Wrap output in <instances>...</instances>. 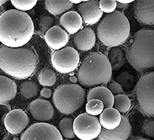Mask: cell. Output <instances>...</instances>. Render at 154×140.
<instances>
[{
    "label": "cell",
    "mask_w": 154,
    "mask_h": 140,
    "mask_svg": "<svg viewBox=\"0 0 154 140\" xmlns=\"http://www.w3.org/2000/svg\"><path fill=\"white\" fill-rule=\"evenodd\" d=\"M107 88L110 91L112 94L114 95L125 94L122 87L116 81H112L108 85Z\"/></svg>",
    "instance_id": "cell-33"
},
{
    "label": "cell",
    "mask_w": 154,
    "mask_h": 140,
    "mask_svg": "<svg viewBox=\"0 0 154 140\" xmlns=\"http://www.w3.org/2000/svg\"><path fill=\"white\" fill-rule=\"evenodd\" d=\"M29 123L27 115L20 109L11 110L6 115L4 123L6 130L13 135L20 134Z\"/></svg>",
    "instance_id": "cell-11"
},
{
    "label": "cell",
    "mask_w": 154,
    "mask_h": 140,
    "mask_svg": "<svg viewBox=\"0 0 154 140\" xmlns=\"http://www.w3.org/2000/svg\"><path fill=\"white\" fill-rule=\"evenodd\" d=\"M17 92L15 82L7 76L0 75V104H6L12 100Z\"/></svg>",
    "instance_id": "cell-20"
},
{
    "label": "cell",
    "mask_w": 154,
    "mask_h": 140,
    "mask_svg": "<svg viewBox=\"0 0 154 140\" xmlns=\"http://www.w3.org/2000/svg\"><path fill=\"white\" fill-rule=\"evenodd\" d=\"M40 95L43 98L48 99L51 96L52 91L50 89L44 88L41 91Z\"/></svg>",
    "instance_id": "cell-35"
},
{
    "label": "cell",
    "mask_w": 154,
    "mask_h": 140,
    "mask_svg": "<svg viewBox=\"0 0 154 140\" xmlns=\"http://www.w3.org/2000/svg\"><path fill=\"white\" fill-rule=\"evenodd\" d=\"M34 32L33 21L25 12L9 10L0 16V42L5 46L22 47L31 40Z\"/></svg>",
    "instance_id": "cell-1"
},
{
    "label": "cell",
    "mask_w": 154,
    "mask_h": 140,
    "mask_svg": "<svg viewBox=\"0 0 154 140\" xmlns=\"http://www.w3.org/2000/svg\"><path fill=\"white\" fill-rule=\"evenodd\" d=\"M70 2H72V4H80L82 1H80V0H71L69 1Z\"/></svg>",
    "instance_id": "cell-38"
},
{
    "label": "cell",
    "mask_w": 154,
    "mask_h": 140,
    "mask_svg": "<svg viewBox=\"0 0 154 140\" xmlns=\"http://www.w3.org/2000/svg\"><path fill=\"white\" fill-rule=\"evenodd\" d=\"M73 119L65 118L61 120L59 123V129L62 136L67 139H73L76 137L73 129Z\"/></svg>",
    "instance_id": "cell-24"
},
{
    "label": "cell",
    "mask_w": 154,
    "mask_h": 140,
    "mask_svg": "<svg viewBox=\"0 0 154 140\" xmlns=\"http://www.w3.org/2000/svg\"><path fill=\"white\" fill-rule=\"evenodd\" d=\"M51 61L53 66L57 71L61 74H68L78 68L79 56L76 50L69 46L54 51Z\"/></svg>",
    "instance_id": "cell-9"
},
{
    "label": "cell",
    "mask_w": 154,
    "mask_h": 140,
    "mask_svg": "<svg viewBox=\"0 0 154 140\" xmlns=\"http://www.w3.org/2000/svg\"><path fill=\"white\" fill-rule=\"evenodd\" d=\"M75 135L80 140H93L98 137L102 129L99 120L96 116L86 113L79 115L73 123Z\"/></svg>",
    "instance_id": "cell-8"
},
{
    "label": "cell",
    "mask_w": 154,
    "mask_h": 140,
    "mask_svg": "<svg viewBox=\"0 0 154 140\" xmlns=\"http://www.w3.org/2000/svg\"><path fill=\"white\" fill-rule=\"evenodd\" d=\"M92 99L101 101L104 105V109L112 107L114 96L106 87L98 86L90 89L87 96V102Z\"/></svg>",
    "instance_id": "cell-21"
},
{
    "label": "cell",
    "mask_w": 154,
    "mask_h": 140,
    "mask_svg": "<svg viewBox=\"0 0 154 140\" xmlns=\"http://www.w3.org/2000/svg\"><path fill=\"white\" fill-rule=\"evenodd\" d=\"M96 36L94 32L89 27H85L78 31L73 38V43L78 50L88 51L94 46Z\"/></svg>",
    "instance_id": "cell-17"
},
{
    "label": "cell",
    "mask_w": 154,
    "mask_h": 140,
    "mask_svg": "<svg viewBox=\"0 0 154 140\" xmlns=\"http://www.w3.org/2000/svg\"><path fill=\"white\" fill-rule=\"evenodd\" d=\"M131 103L129 98L124 94L114 97L113 106L120 113H126L131 108Z\"/></svg>",
    "instance_id": "cell-25"
},
{
    "label": "cell",
    "mask_w": 154,
    "mask_h": 140,
    "mask_svg": "<svg viewBox=\"0 0 154 140\" xmlns=\"http://www.w3.org/2000/svg\"><path fill=\"white\" fill-rule=\"evenodd\" d=\"M143 130L145 133L150 137H154V122L153 120L148 121L143 126Z\"/></svg>",
    "instance_id": "cell-34"
},
{
    "label": "cell",
    "mask_w": 154,
    "mask_h": 140,
    "mask_svg": "<svg viewBox=\"0 0 154 140\" xmlns=\"http://www.w3.org/2000/svg\"><path fill=\"white\" fill-rule=\"evenodd\" d=\"M20 140H63L60 132L49 123H37L31 126L23 134Z\"/></svg>",
    "instance_id": "cell-10"
},
{
    "label": "cell",
    "mask_w": 154,
    "mask_h": 140,
    "mask_svg": "<svg viewBox=\"0 0 154 140\" xmlns=\"http://www.w3.org/2000/svg\"><path fill=\"white\" fill-rule=\"evenodd\" d=\"M60 24L70 34L76 33L82 26V19L79 13L74 11H69L64 13L61 17Z\"/></svg>",
    "instance_id": "cell-18"
},
{
    "label": "cell",
    "mask_w": 154,
    "mask_h": 140,
    "mask_svg": "<svg viewBox=\"0 0 154 140\" xmlns=\"http://www.w3.org/2000/svg\"><path fill=\"white\" fill-rule=\"evenodd\" d=\"M154 72L142 75L137 83L135 93L140 108L144 114L149 117L154 115Z\"/></svg>",
    "instance_id": "cell-7"
},
{
    "label": "cell",
    "mask_w": 154,
    "mask_h": 140,
    "mask_svg": "<svg viewBox=\"0 0 154 140\" xmlns=\"http://www.w3.org/2000/svg\"><path fill=\"white\" fill-rule=\"evenodd\" d=\"M130 24L122 12L115 10L107 14L99 24L97 36L106 46L115 47L123 44L129 36Z\"/></svg>",
    "instance_id": "cell-5"
},
{
    "label": "cell",
    "mask_w": 154,
    "mask_h": 140,
    "mask_svg": "<svg viewBox=\"0 0 154 140\" xmlns=\"http://www.w3.org/2000/svg\"><path fill=\"white\" fill-rule=\"evenodd\" d=\"M125 58L122 51L119 48L113 47L109 50L108 59L111 65L121 63Z\"/></svg>",
    "instance_id": "cell-30"
},
{
    "label": "cell",
    "mask_w": 154,
    "mask_h": 140,
    "mask_svg": "<svg viewBox=\"0 0 154 140\" xmlns=\"http://www.w3.org/2000/svg\"><path fill=\"white\" fill-rule=\"evenodd\" d=\"M37 0H12V5L17 10L24 12L29 10L37 4Z\"/></svg>",
    "instance_id": "cell-29"
},
{
    "label": "cell",
    "mask_w": 154,
    "mask_h": 140,
    "mask_svg": "<svg viewBox=\"0 0 154 140\" xmlns=\"http://www.w3.org/2000/svg\"><path fill=\"white\" fill-rule=\"evenodd\" d=\"M122 116L120 112L113 107L104 109L100 114L99 122L102 128L113 130L117 128L121 123Z\"/></svg>",
    "instance_id": "cell-19"
},
{
    "label": "cell",
    "mask_w": 154,
    "mask_h": 140,
    "mask_svg": "<svg viewBox=\"0 0 154 140\" xmlns=\"http://www.w3.org/2000/svg\"><path fill=\"white\" fill-rule=\"evenodd\" d=\"M134 140H150L148 139L142 138H138Z\"/></svg>",
    "instance_id": "cell-41"
},
{
    "label": "cell",
    "mask_w": 154,
    "mask_h": 140,
    "mask_svg": "<svg viewBox=\"0 0 154 140\" xmlns=\"http://www.w3.org/2000/svg\"><path fill=\"white\" fill-rule=\"evenodd\" d=\"M154 30L143 29L134 35L128 47L126 57L134 68L143 71L154 68Z\"/></svg>",
    "instance_id": "cell-3"
},
{
    "label": "cell",
    "mask_w": 154,
    "mask_h": 140,
    "mask_svg": "<svg viewBox=\"0 0 154 140\" xmlns=\"http://www.w3.org/2000/svg\"><path fill=\"white\" fill-rule=\"evenodd\" d=\"M79 14L83 21L92 25L98 22L103 15L100 9L98 1H82L78 6Z\"/></svg>",
    "instance_id": "cell-12"
},
{
    "label": "cell",
    "mask_w": 154,
    "mask_h": 140,
    "mask_svg": "<svg viewBox=\"0 0 154 140\" xmlns=\"http://www.w3.org/2000/svg\"><path fill=\"white\" fill-rule=\"evenodd\" d=\"M117 2L114 0H101L99 1V6L102 13L111 14L116 8Z\"/></svg>",
    "instance_id": "cell-31"
},
{
    "label": "cell",
    "mask_w": 154,
    "mask_h": 140,
    "mask_svg": "<svg viewBox=\"0 0 154 140\" xmlns=\"http://www.w3.org/2000/svg\"><path fill=\"white\" fill-rule=\"evenodd\" d=\"M38 62V56L31 48H12L0 47V69L12 77L27 78L35 72Z\"/></svg>",
    "instance_id": "cell-2"
},
{
    "label": "cell",
    "mask_w": 154,
    "mask_h": 140,
    "mask_svg": "<svg viewBox=\"0 0 154 140\" xmlns=\"http://www.w3.org/2000/svg\"><path fill=\"white\" fill-rule=\"evenodd\" d=\"M30 112L36 120L45 122L51 119L54 115V110L50 102L44 99L34 101L29 106Z\"/></svg>",
    "instance_id": "cell-15"
},
{
    "label": "cell",
    "mask_w": 154,
    "mask_h": 140,
    "mask_svg": "<svg viewBox=\"0 0 154 140\" xmlns=\"http://www.w3.org/2000/svg\"><path fill=\"white\" fill-rule=\"evenodd\" d=\"M7 1L6 0H0V6L2 5L7 2Z\"/></svg>",
    "instance_id": "cell-40"
},
{
    "label": "cell",
    "mask_w": 154,
    "mask_h": 140,
    "mask_svg": "<svg viewBox=\"0 0 154 140\" xmlns=\"http://www.w3.org/2000/svg\"><path fill=\"white\" fill-rule=\"evenodd\" d=\"M134 11L140 22L146 25H153L154 22V0L134 1Z\"/></svg>",
    "instance_id": "cell-14"
},
{
    "label": "cell",
    "mask_w": 154,
    "mask_h": 140,
    "mask_svg": "<svg viewBox=\"0 0 154 140\" xmlns=\"http://www.w3.org/2000/svg\"><path fill=\"white\" fill-rule=\"evenodd\" d=\"M56 80L57 76L55 72L49 68H46L42 71L38 77L40 83L43 86H53Z\"/></svg>",
    "instance_id": "cell-27"
},
{
    "label": "cell",
    "mask_w": 154,
    "mask_h": 140,
    "mask_svg": "<svg viewBox=\"0 0 154 140\" xmlns=\"http://www.w3.org/2000/svg\"><path fill=\"white\" fill-rule=\"evenodd\" d=\"M54 22V19L52 17L49 15L44 16L40 22V26L43 32H46L53 27Z\"/></svg>",
    "instance_id": "cell-32"
},
{
    "label": "cell",
    "mask_w": 154,
    "mask_h": 140,
    "mask_svg": "<svg viewBox=\"0 0 154 140\" xmlns=\"http://www.w3.org/2000/svg\"><path fill=\"white\" fill-rule=\"evenodd\" d=\"M115 79L116 81L122 86L123 89L127 91L132 89L135 82L134 77L127 71L120 73Z\"/></svg>",
    "instance_id": "cell-26"
},
{
    "label": "cell",
    "mask_w": 154,
    "mask_h": 140,
    "mask_svg": "<svg viewBox=\"0 0 154 140\" xmlns=\"http://www.w3.org/2000/svg\"><path fill=\"white\" fill-rule=\"evenodd\" d=\"M85 98V91L77 84L63 85L57 89L53 95L54 105L61 113L69 114L82 107Z\"/></svg>",
    "instance_id": "cell-6"
},
{
    "label": "cell",
    "mask_w": 154,
    "mask_h": 140,
    "mask_svg": "<svg viewBox=\"0 0 154 140\" xmlns=\"http://www.w3.org/2000/svg\"><path fill=\"white\" fill-rule=\"evenodd\" d=\"M127 6V4H123L120 3V2H117L116 8L118 9H125Z\"/></svg>",
    "instance_id": "cell-36"
},
{
    "label": "cell",
    "mask_w": 154,
    "mask_h": 140,
    "mask_svg": "<svg viewBox=\"0 0 154 140\" xmlns=\"http://www.w3.org/2000/svg\"><path fill=\"white\" fill-rule=\"evenodd\" d=\"M70 81H72V82L75 83L76 81H77V79L75 77H71L70 78Z\"/></svg>",
    "instance_id": "cell-39"
},
{
    "label": "cell",
    "mask_w": 154,
    "mask_h": 140,
    "mask_svg": "<svg viewBox=\"0 0 154 140\" xmlns=\"http://www.w3.org/2000/svg\"><path fill=\"white\" fill-rule=\"evenodd\" d=\"M2 130H1V128H0V140H1V137H2Z\"/></svg>",
    "instance_id": "cell-42"
},
{
    "label": "cell",
    "mask_w": 154,
    "mask_h": 140,
    "mask_svg": "<svg viewBox=\"0 0 154 140\" xmlns=\"http://www.w3.org/2000/svg\"><path fill=\"white\" fill-rule=\"evenodd\" d=\"M20 88L22 95L25 99H32L38 94V86L35 81H24L20 85Z\"/></svg>",
    "instance_id": "cell-23"
},
{
    "label": "cell",
    "mask_w": 154,
    "mask_h": 140,
    "mask_svg": "<svg viewBox=\"0 0 154 140\" xmlns=\"http://www.w3.org/2000/svg\"><path fill=\"white\" fill-rule=\"evenodd\" d=\"M104 109V105L103 102L97 99H92L89 101L85 106L86 113L93 116L100 114Z\"/></svg>",
    "instance_id": "cell-28"
},
{
    "label": "cell",
    "mask_w": 154,
    "mask_h": 140,
    "mask_svg": "<svg viewBox=\"0 0 154 140\" xmlns=\"http://www.w3.org/2000/svg\"><path fill=\"white\" fill-rule=\"evenodd\" d=\"M45 8L50 14L59 15L70 9L73 4L69 1L47 0L45 2Z\"/></svg>",
    "instance_id": "cell-22"
},
{
    "label": "cell",
    "mask_w": 154,
    "mask_h": 140,
    "mask_svg": "<svg viewBox=\"0 0 154 140\" xmlns=\"http://www.w3.org/2000/svg\"><path fill=\"white\" fill-rule=\"evenodd\" d=\"M122 116L120 125L113 130H107L102 128L97 140H127L131 132V126L126 117Z\"/></svg>",
    "instance_id": "cell-13"
},
{
    "label": "cell",
    "mask_w": 154,
    "mask_h": 140,
    "mask_svg": "<svg viewBox=\"0 0 154 140\" xmlns=\"http://www.w3.org/2000/svg\"><path fill=\"white\" fill-rule=\"evenodd\" d=\"M117 2H120V3L123 4H128L132 3L134 1H131V0H119V1H116Z\"/></svg>",
    "instance_id": "cell-37"
},
{
    "label": "cell",
    "mask_w": 154,
    "mask_h": 140,
    "mask_svg": "<svg viewBox=\"0 0 154 140\" xmlns=\"http://www.w3.org/2000/svg\"><path fill=\"white\" fill-rule=\"evenodd\" d=\"M112 75V66L107 57L100 53H94L83 60L78 70V80L81 85L90 87L108 83Z\"/></svg>",
    "instance_id": "cell-4"
},
{
    "label": "cell",
    "mask_w": 154,
    "mask_h": 140,
    "mask_svg": "<svg viewBox=\"0 0 154 140\" xmlns=\"http://www.w3.org/2000/svg\"><path fill=\"white\" fill-rule=\"evenodd\" d=\"M45 39L49 47L59 50L66 46L69 41V36L66 31L58 26H54L46 32Z\"/></svg>",
    "instance_id": "cell-16"
}]
</instances>
